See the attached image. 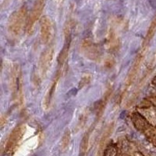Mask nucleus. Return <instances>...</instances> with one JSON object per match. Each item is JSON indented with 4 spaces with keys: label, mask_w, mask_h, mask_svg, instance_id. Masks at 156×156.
Returning <instances> with one entry per match:
<instances>
[{
    "label": "nucleus",
    "mask_w": 156,
    "mask_h": 156,
    "mask_svg": "<svg viewBox=\"0 0 156 156\" xmlns=\"http://www.w3.org/2000/svg\"><path fill=\"white\" fill-rule=\"evenodd\" d=\"M27 9L26 6H22L16 12H12L9 19L8 28L10 34L17 36L21 34L25 26V22L27 20Z\"/></svg>",
    "instance_id": "1"
},
{
    "label": "nucleus",
    "mask_w": 156,
    "mask_h": 156,
    "mask_svg": "<svg viewBox=\"0 0 156 156\" xmlns=\"http://www.w3.org/2000/svg\"><path fill=\"white\" fill-rule=\"evenodd\" d=\"M25 131V127L23 125L20 124L15 128L11 133L7 141V144L5 146V152L11 153L14 151V149L19 144L21 138L23 137V133Z\"/></svg>",
    "instance_id": "2"
},
{
    "label": "nucleus",
    "mask_w": 156,
    "mask_h": 156,
    "mask_svg": "<svg viewBox=\"0 0 156 156\" xmlns=\"http://www.w3.org/2000/svg\"><path fill=\"white\" fill-rule=\"evenodd\" d=\"M40 27H41V38L43 43L46 44L51 41L53 36V24L51 19L44 16L40 20Z\"/></svg>",
    "instance_id": "3"
},
{
    "label": "nucleus",
    "mask_w": 156,
    "mask_h": 156,
    "mask_svg": "<svg viewBox=\"0 0 156 156\" xmlns=\"http://www.w3.org/2000/svg\"><path fill=\"white\" fill-rule=\"evenodd\" d=\"M44 3H45V0H36L34 2L33 9L30 12V17L27 21V28L29 30L33 27L36 21L41 17L44 7Z\"/></svg>",
    "instance_id": "4"
},
{
    "label": "nucleus",
    "mask_w": 156,
    "mask_h": 156,
    "mask_svg": "<svg viewBox=\"0 0 156 156\" xmlns=\"http://www.w3.org/2000/svg\"><path fill=\"white\" fill-rule=\"evenodd\" d=\"M52 59H53V48L52 47H49L43 51L39 60V68L42 76L46 74L47 71L51 66Z\"/></svg>",
    "instance_id": "5"
},
{
    "label": "nucleus",
    "mask_w": 156,
    "mask_h": 156,
    "mask_svg": "<svg viewBox=\"0 0 156 156\" xmlns=\"http://www.w3.org/2000/svg\"><path fill=\"white\" fill-rule=\"evenodd\" d=\"M11 85H12V90L13 93V97L14 98L19 97L21 94V72L18 66H15L13 68L12 73V80H11Z\"/></svg>",
    "instance_id": "6"
},
{
    "label": "nucleus",
    "mask_w": 156,
    "mask_h": 156,
    "mask_svg": "<svg viewBox=\"0 0 156 156\" xmlns=\"http://www.w3.org/2000/svg\"><path fill=\"white\" fill-rule=\"evenodd\" d=\"M83 52L85 53V55L88 58H92L94 60L98 58L100 55L99 50L98 49L97 47L94 44H93L92 43L88 42V41H87V42L83 44Z\"/></svg>",
    "instance_id": "7"
},
{
    "label": "nucleus",
    "mask_w": 156,
    "mask_h": 156,
    "mask_svg": "<svg viewBox=\"0 0 156 156\" xmlns=\"http://www.w3.org/2000/svg\"><path fill=\"white\" fill-rule=\"evenodd\" d=\"M69 43H66L65 45H64L63 48L61 51L60 54L58 55V63L62 65L64 63V62L66 60L68 56V51H69Z\"/></svg>",
    "instance_id": "8"
},
{
    "label": "nucleus",
    "mask_w": 156,
    "mask_h": 156,
    "mask_svg": "<svg viewBox=\"0 0 156 156\" xmlns=\"http://www.w3.org/2000/svg\"><path fill=\"white\" fill-rule=\"evenodd\" d=\"M69 141H70V132L69 130H66L64 133L62 140H61V149L62 151L67 148L69 144Z\"/></svg>",
    "instance_id": "9"
},
{
    "label": "nucleus",
    "mask_w": 156,
    "mask_h": 156,
    "mask_svg": "<svg viewBox=\"0 0 156 156\" xmlns=\"http://www.w3.org/2000/svg\"><path fill=\"white\" fill-rule=\"evenodd\" d=\"M87 147H88V136L85 135L83 137V140H82L81 144H80V151L82 153H85Z\"/></svg>",
    "instance_id": "10"
},
{
    "label": "nucleus",
    "mask_w": 156,
    "mask_h": 156,
    "mask_svg": "<svg viewBox=\"0 0 156 156\" xmlns=\"http://www.w3.org/2000/svg\"><path fill=\"white\" fill-rule=\"evenodd\" d=\"M116 148L113 146H108L105 151L104 156H115L116 155Z\"/></svg>",
    "instance_id": "11"
},
{
    "label": "nucleus",
    "mask_w": 156,
    "mask_h": 156,
    "mask_svg": "<svg viewBox=\"0 0 156 156\" xmlns=\"http://www.w3.org/2000/svg\"><path fill=\"white\" fill-rule=\"evenodd\" d=\"M55 1H56V2H60L62 0H55Z\"/></svg>",
    "instance_id": "12"
}]
</instances>
